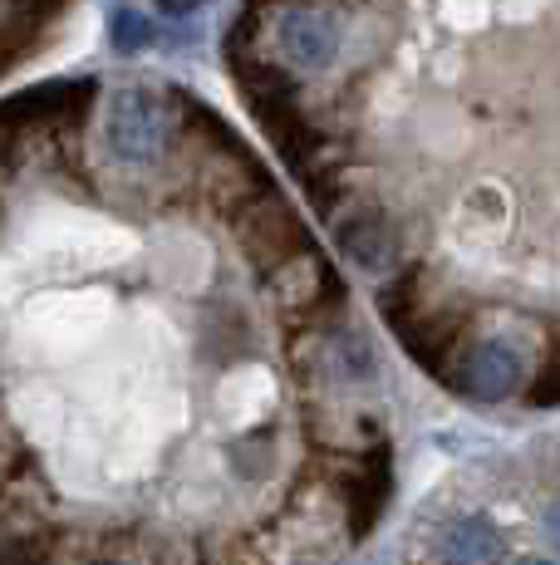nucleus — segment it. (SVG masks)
Wrapping results in <instances>:
<instances>
[{"label":"nucleus","instance_id":"f257e3e1","mask_svg":"<svg viewBox=\"0 0 560 565\" xmlns=\"http://www.w3.org/2000/svg\"><path fill=\"white\" fill-rule=\"evenodd\" d=\"M172 114L158 94L148 89H118L104 114V138H109V153L128 168H153L172 143Z\"/></svg>","mask_w":560,"mask_h":565},{"label":"nucleus","instance_id":"f03ea898","mask_svg":"<svg viewBox=\"0 0 560 565\" xmlns=\"http://www.w3.org/2000/svg\"><path fill=\"white\" fill-rule=\"evenodd\" d=\"M236 242L246 246V256H251L261 270H271V266H280V260H290L295 252L310 246L305 232H300V222H295V212L280 202L276 188H266L261 198L236 206Z\"/></svg>","mask_w":560,"mask_h":565},{"label":"nucleus","instance_id":"7ed1b4c3","mask_svg":"<svg viewBox=\"0 0 560 565\" xmlns=\"http://www.w3.org/2000/svg\"><path fill=\"white\" fill-rule=\"evenodd\" d=\"M443 374H452V384L467 398H477V404H502V398L516 394V384H521V354L506 340H477V344H467Z\"/></svg>","mask_w":560,"mask_h":565},{"label":"nucleus","instance_id":"20e7f679","mask_svg":"<svg viewBox=\"0 0 560 565\" xmlns=\"http://www.w3.org/2000/svg\"><path fill=\"white\" fill-rule=\"evenodd\" d=\"M266 286H271V296L280 300V310L290 315H305V310H320L330 296H340V280L325 270V260L315 252H295L290 260H280V266L266 270Z\"/></svg>","mask_w":560,"mask_h":565},{"label":"nucleus","instance_id":"39448f33","mask_svg":"<svg viewBox=\"0 0 560 565\" xmlns=\"http://www.w3.org/2000/svg\"><path fill=\"white\" fill-rule=\"evenodd\" d=\"M335 246L354 260V266L384 270V266H394V256H398V232L384 212L359 206V212H349L335 222Z\"/></svg>","mask_w":560,"mask_h":565},{"label":"nucleus","instance_id":"423d86ee","mask_svg":"<svg viewBox=\"0 0 560 565\" xmlns=\"http://www.w3.org/2000/svg\"><path fill=\"white\" fill-rule=\"evenodd\" d=\"M276 40L295 70H325L340 54V25L330 15H315V10H290L276 25Z\"/></svg>","mask_w":560,"mask_h":565},{"label":"nucleus","instance_id":"0eeeda50","mask_svg":"<svg viewBox=\"0 0 560 565\" xmlns=\"http://www.w3.org/2000/svg\"><path fill=\"white\" fill-rule=\"evenodd\" d=\"M443 565H497L502 561V531L487 516H462L443 531L438 546Z\"/></svg>","mask_w":560,"mask_h":565},{"label":"nucleus","instance_id":"6e6552de","mask_svg":"<svg viewBox=\"0 0 560 565\" xmlns=\"http://www.w3.org/2000/svg\"><path fill=\"white\" fill-rule=\"evenodd\" d=\"M344 492H349L354 536H364L379 521L384 502H389V452H374V462H364L354 477H344Z\"/></svg>","mask_w":560,"mask_h":565},{"label":"nucleus","instance_id":"1a4fd4ad","mask_svg":"<svg viewBox=\"0 0 560 565\" xmlns=\"http://www.w3.org/2000/svg\"><path fill=\"white\" fill-rule=\"evenodd\" d=\"M109 40H114L118 54L148 50L153 45V20H148L143 10H133V6H114L109 10Z\"/></svg>","mask_w":560,"mask_h":565},{"label":"nucleus","instance_id":"9d476101","mask_svg":"<svg viewBox=\"0 0 560 565\" xmlns=\"http://www.w3.org/2000/svg\"><path fill=\"white\" fill-rule=\"evenodd\" d=\"M531 404H541V408H551V404H556V364H546V374H541V384H536Z\"/></svg>","mask_w":560,"mask_h":565},{"label":"nucleus","instance_id":"9b49d317","mask_svg":"<svg viewBox=\"0 0 560 565\" xmlns=\"http://www.w3.org/2000/svg\"><path fill=\"white\" fill-rule=\"evenodd\" d=\"M163 15H187V10H197V6H207V0H153Z\"/></svg>","mask_w":560,"mask_h":565},{"label":"nucleus","instance_id":"f8f14e48","mask_svg":"<svg viewBox=\"0 0 560 565\" xmlns=\"http://www.w3.org/2000/svg\"><path fill=\"white\" fill-rule=\"evenodd\" d=\"M526 565H556V561H546V556H536V561H526Z\"/></svg>","mask_w":560,"mask_h":565},{"label":"nucleus","instance_id":"ddd939ff","mask_svg":"<svg viewBox=\"0 0 560 565\" xmlns=\"http://www.w3.org/2000/svg\"><path fill=\"white\" fill-rule=\"evenodd\" d=\"M99 565H118V561H99Z\"/></svg>","mask_w":560,"mask_h":565}]
</instances>
